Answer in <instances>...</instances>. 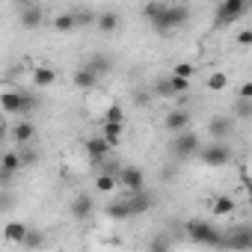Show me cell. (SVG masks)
Here are the masks:
<instances>
[{"label":"cell","mask_w":252,"mask_h":252,"mask_svg":"<svg viewBox=\"0 0 252 252\" xmlns=\"http://www.w3.org/2000/svg\"><path fill=\"white\" fill-rule=\"evenodd\" d=\"M21 243H24V249H42V246H48V237L39 234L36 228H27L24 237H21Z\"/></svg>","instance_id":"25"},{"label":"cell","mask_w":252,"mask_h":252,"mask_svg":"<svg viewBox=\"0 0 252 252\" xmlns=\"http://www.w3.org/2000/svg\"><path fill=\"white\" fill-rule=\"evenodd\" d=\"M33 3H36V0H15L18 9H27V6H33Z\"/></svg>","instance_id":"35"},{"label":"cell","mask_w":252,"mask_h":252,"mask_svg":"<svg viewBox=\"0 0 252 252\" xmlns=\"http://www.w3.org/2000/svg\"><path fill=\"white\" fill-rule=\"evenodd\" d=\"M199 152H202V140H199V134H196L193 128L172 134V155H175V160L199 158Z\"/></svg>","instance_id":"2"},{"label":"cell","mask_w":252,"mask_h":252,"mask_svg":"<svg viewBox=\"0 0 252 252\" xmlns=\"http://www.w3.org/2000/svg\"><path fill=\"white\" fill-rule=\"evenodd\" d=\"M18 21H21L24 30H36V27H42L45 12H42L39 3H33V6H27V9H18Z\"/></svg>","instance_id":"13"},{"label":"cell","mask_w":252,"mask_h":252,"mask_svg":"<svg viewBox=\"0 0 252 252\" xmlns=\"http://www.w3.org/2000/svg\"><path fill=\"white\" fill-rule=\"evenodd\" d=\"M172 74H181V77H193V65L190 63H181V65H175V71Z\"/></svg>","instance_id":"33"},{"label":"cell","mask_w":252,"mask_h":252,"mask_svg":"<svg viewBox=\"0 0 252 252\" xmlns=\"http://www.w3.org/2000/svg\"><path fill=\"white\" fill-rule=\"evenodd\" d=\"M116 178H119V187H125V190H143V181H146L140 166H122L116 172Z\"/></svg>","instance_id":"9"},{"label":"cell","mask_w":252,"mask_h":252,"mask_svg":"<svg viewBox=\"0 0 252 252\" xmlns=\"http://www.w3.org/2000/svg\"><path fill=\"white\" fill-rule=\"evenodd\" d=\"M83 65H89V68H92V71H95V74H98L101 80H104V77H107V74L113 71V60H110L107 54H92V57H89V60H86Z\"/></svg>","instance_id":"19"},{"label":"cell","mask_w":252,"mask_h":252,"mask_svg":"<svg viewBox=\"0 0 252 252\" xmlns=\"http://www.w3.org/2000/svg\"><path fill=\"white\" fill-rule=\"evenodd\" d=\"M190 80H193V77H181V74H169V77H163V80H158V86H155V92H158V95H163V98H175V95H184V92H190Z\"/></svg>","instance_id":"7"},{"label":"cell","mask_w":252,"mask_h":252,"mask_svg":"<svg viewBox=\"0 0 252 252\" xmlns=\"http://www.w3.org/2000/svg\"><path fill=\"white\" fill-rule=\"evenodd\" d=\"M101 134L113 143V146H119L122 143V122H107L104 119V125H101Z\"/></svg>","instance_id":"26"},{"label":"cell","mask_w":252,"mask_h":252,"mask_svg":"<svg viewBox=\"0 0 252 252\" xmlns=\"http://www.w3.org/2000/svg\"><path fill=\"white\" fill-rule=\"evenodd\" d=\"M54 80H57V74H54V68H48V65H39V68L33 71V86H36V89H48V86H54Z\"/></svg>","instance_id":"21"},{"label":"cell","mask_w":252,"mask_h":252,"mask_svg":"<svg viewBox=\"0 0 252 252\" xmlns=\"http://www.w3.org/2000/svg\"><path fill=\"white\" fill-rule=\"evenodd\" d=\"M18 155H21V163H24V166H33V163L39 160V152H33V149H21Z\"/></svg>","instance_id":"30"},{"label":"cell","mask_w":252,"mask_h":252,"mask_svg":"<svg viewBox=\"0 0 252 252\" xmlns=\"http://www.w3.org/2000/svg\"><path fill=\"white\" fill-rule=\"evenodd\" d=\"M68 211H71V220H89V217H92V211H95L92 196H86V193L74 196V199H71V205H68Z\"/></svg>","instance_id":"14"},{"label":"cell","mask_w":252,"mask_h":252,"mask_svg":"<svg viewBox=\"0 0 252 252\" xmlns=\"http://www.w3.org/2000/svg\"><path fill=\"white\" fill-rule=\"evenodd\" d=\"M33 134H36L33 122H18L15 128H12V140H15V143H21V146H24V143H30V140H33Z\"/></svg>","instance_id":"22"},{"label":"cell","mask_w":252,"mask_h":252,"mask_svg":"<svg viewBox=\"0 0 252 252\" xmlns=\"http://www.w3.org/2000/svg\"><path fill=\"white\" fill-rule=\"evenodd\" d=\"M187 234L193 243H202V246H225V234H220L211 222H202V220H190Z\"/></svg>","instance_id":"4"},{"label":"cell","mask_w":252,"mask_h":252,"mask_svg":"<svg viewBox=\"0 0 252 252\" xmlns=\"http://www.w3.org/2000/svg\"><path fill=\"white\" fill-rule=\"evenodd\" d=\"M104 119H107V122H125V113H122V110H119V107H110V110H107V116H104Z\"/></svg>","instance_id":"31"},{"label":"cell","mask_w":252,"mask_h":252,"mask_svg":"<svg viewBox=\"0 0 252 252\" xmlns=\"http://www.w3.org/2000/svg\"><path fill=\"white\" fill-rule=\"evenodd\" d=\"M18 169H24L21 155H18V152H6V155H3V166H0V175H3V181H9Z\"/></svg>","instance_id":"20"},{"label":"cell","mask_w":252,"mask_h":252,"mask_svg":"<svg viewBox=\"0 0 252 252\" xmlns=\"http://www.w3.org/2000/svg\"><path fill=\"white\" fill-rule=\"evenodd\" d=\"M237 45H240V48H249V45H252V30H240V33H237Z\"/></svg>","instance_id":"32"},{"label":"cell","mask_w":252,"mask_h":252,"mask_svg":"<svg viewBox=\"0 0 252 252\" xmlns=\"http://www.w3.org/2000/svg\"><path fill=\"white\" fill-rule=\"evenodd\" d=\"M98 83H101V77H98L89 65H80V68H77V74H74V86H77V89L89 92V89H95Z\"/></svg>","instance_id":"17"},{"label":"cell","mask_w":252,"mask_h":252,"mask_svg":"<svg viewBox=\"0 0 252 252\" xmlns=\"http://www.w3.org/2000/svg\"><path fill=\"white\" fill-rule=\"evenodd\" d=\"M199 160H202L205 166H225V163L231 160V149H228L222 140H214L211 146H202Z\"/></svg>","instance_id":"6"},{"label":"cell","mask_w":252,"mask_h":252,"mask_svg":"<svg viewBox=\"0 0 252 252\" xmlns=\"http://www.w3.org/2000/svg\"><path fill=\"white\" fill-rule=\"evenodd\" d=\"M152 196L146 193V190H131V196H128V208H131V214L137 217V214H146L149 208H152Z\"/></svg>","instance_id":"18"},{"label":"cell","mask_w":252,"mask_h":252,"mask_svg":"<svg viewBox=\"0 0 252 252\" xmlns=\"http://www.w3.org/2000/svg\"><path fill=\"white\" fill-rule=\"evenodd\" d=\"M107 214L113 217V220H131L134 214H131V208H128V199H119V202H113L110 208H107Z\"/></svg>","instance_id":"27"},{"label":"cell","mask_w":252,"mask_h":252,"mask_svg":"<svg viewBox=\"0 0 252 252\" xmlns=\"http://www.w3.org/2000/svg\"><path fill=\"white\" fill-rule=\"evenodd\" d=\"M163 128H166L169 134L187 131V128H190V110H169L166 119H163Z\"/></svg>","instance_id":"11"},{"label":"cell","mask_w":252,"mask_h":252,"mask_svg":"<svg viewBox=\"0 0 252 252\" xmlns=\"http://www.w3.org/2000/svg\"><path fill=\"white\" fill-rule=\"evenodd\" d=\"M80 27V18H77V9H71V12H60V15H54V30L57 33H74Z\"/></svg>","instance_id":"15"},{"label":"cell","mask_w":252,"mask_h":252,"mask_svg":"<svg viewBox=\"0 0 252 252\" xmlns=\"http://www.w3.org/2000/svg\"><path fill=\"white\" fill-rule=\"evenodd\" d=\"M36 107H39V98L33 92H27V89H12V92L3 95V110L9 116H27Z\"/></svg>","instance_id":"3"},{"label":"cell","mask_w":252,"mask_h":252,"mask_svg":"<svg viewBox=\"0 0 252 252\" xmlns=\"http://www.w3.org/2000/svg\"><path fill=\"white\" fill-rule=\"evenodd\" d=\"M143 18L158 30V33H172L181 24H187L190 9L181 3H166V0H152V3L143 6Z\"/></svg>","instance_id":"1"},{"label":"cell","mask_w":252,"mask_h":252,"mask_svg":"<svg viewBox=\"0 0 252 252\" xmlns=\"http://www.w3.org/2000/svg\"><path fill=\"white\" fill-rule=\"evenodd\" d=\"M225 246L231 249H252V228L249 225H237L225 234Z\"/></svg>","instance_id":"10"},{"label":"cell","mask_w":252,"mask_h":252,"mask_svg":"<svg viewBox=\"0 0 252 252\" xmlns=\"http://www.w3.org/2000/svg\"><path fill=\"white\" fill-rule=\"evenodd\" d=\"M225 86H228V77H225L222 71H214V74L208 77V89H211V92H222Z\"/></svg>","instance_id":"29"},{"label":"cell","mask_w":252,"mask_h":252,"mask_svg":"<svg viewBox=\"0 0 252 252\" xmlns=\"http://www.w3.org/2000/svg\"><path fill=\"white\" fill-rule=\"evenodd\" d=\"M234 116L237 119H252V98H237L234 101Z\"/></svg>","instance_id":"28"},{"label":"cell","mask_w":252,"mask_h":252,"mask_svg":"<svg viewBox=\"0 0 252 252\" xmlns=\"http://www.w3.org/2000/svg\"><path fill=\"white\" fill-rule=\"evenodd\" d=\"M237 98H252V80H246V83L237 86Z\"/></svg>","instance_id":"34"},{"label":"cell","mask_w":252,"mask_h":252,"mask_svg":"<svg viewBox=\"0 0 252 252\" xmlns=\"http://www.w3.org/2000/svg\"><path fill=\"white\" fill-rule=\"evenodd\" d=\"M211 211H214V217H225V214L234 211V199L231 196H214L211 199Z\"/></svg>","instance_id":"23"},{"label":"cell","mask_w":252,"mask_h":252,"mask_svg":"<svg viewBox=\"0 0 252 252\" xmlns=\"http://www.w3.org/2000/svg\"><path fill=\"white\" fill-rule=\"evenodd\" d=\"M113 149H116V146H113L104 134H95V137H89V140H86V155H89V160H92V163H98V166L110 158V152H113Z\"/></svg>","instance_id":"8"},{"label":"cell","mask_w":252,"mask_h":252,"mask_svg":"<svg viewBox=\"0 0 252 252\" xmlns=\"http://www.w3.org/2000/svg\"><path fill=\"white\" fill-rule=\"evenodd\" d=\"M217 3H222V0H217Z\"/></svg>","instance_id":"36"},{"label":"cell","mask_w":252,"mask_h":252,"mask_svg":"<svg viewBox=\"0 0 252 252\" xmlns=\"http://www.w3.org/2000/svg\"><path fill=\"white\" fill-rule=\"evenodd\" d=\"M231 131H234V119H231V116H214V119L208 122V134H211L214 140H225Z\"/></svg>","instance_id":"12"},{"label":"cell","mask_w":252,"mask_h":252,"mask_svg":"<svg viewBox=\"0 0 252 252\" xmlns=\"http://www.w3.org/2000/svg\"><path fill=\"white\" fill-rule=\"evenodd\" d=\"M249 6H252V0H222V3L217 6L214 24H217V27H228V24H234L237 18H243Z\"/></svg>","instance_id":"5"},{"label":"cell","mask_w":252,"mask_h":252,"mask_svg":"<svg viewBox=\"0 0 252 252\" xmlns=\"http://www.w3.org/2000/svg\"><path fill=\"white\" fill-rule=\"evenodd\" d=\"M95 27H98L101 33H116V30L122 27V18H119V12L107 9V12H98V15H95Z\"/></svg>","instance_id":"16"},{"label":"cell","mask_w":252,"mask_h":252,"mask_svg":"<svg viewBox=\"0 0 252 252\" xmlns=\"http://www.w3.org/2000/svg\"><path fill=\"white\" fill-rule=\"evenodd\" d=\"M116 187H119V178L113 172H98V178H95V190L98 193H113Z\"/></svg>","instance_id":"24"}]
</instances>
